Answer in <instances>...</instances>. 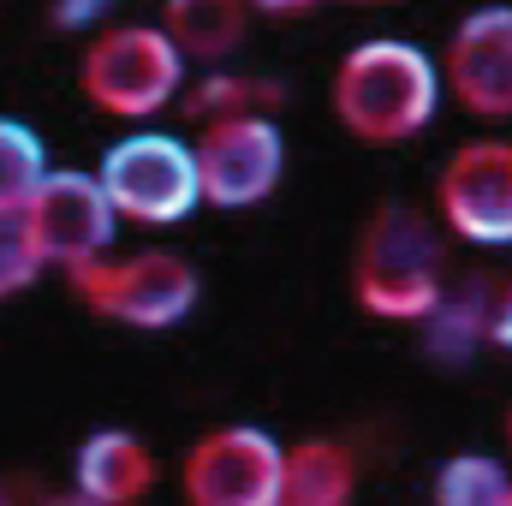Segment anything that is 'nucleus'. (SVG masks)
I'll use <instances>...</instances> for the list:
<instances>
[{
    "label": "nucleus",
    "instance_id": "f257e3e1",
    "mask_svg": "<svg viewBox=\"0 0 512 506\" xmlns=\"http://www.w3.org/2000/svg\"><path fill=\"white\" fill-rule=\"evenodd\" d=\"M441 108V66L399 36L358 42L334 72V114L364 143H405Z\"/></svg>",
    "mask_w": 512,
    "mask_h": 506
},
{
    "label": "nucleus",
    "instance_id": "f03ea898",
    "mask_svg": "<svg viewBox=\"0 0 512 506\" xmlns=\"http://www.w3.org/2000/svg\"><path fill=\"white\" fill-rule=\"evenodd\" d=\"M352 292L382 322H423L447 292L441 286V239H435V227L405 203H382L370 215L364 239H358Z\"/></svg>",
    "mask_w": 512,
    "mask_h": 506
},
{
    "label": "nucleus",
    "instance_id": "7ed1b4c3",
    "mask_svg": "<svg viewBox=\"0 0 512 506\" xmlns=\"http://www.w3.org/2000/svg\"><path fill=\"white\" fill-rule=\"evenodd\" d=\"M78 84L102 114L149 120L179 96L185 54L173 48V36L161 24H114L90 42V54L78 66Z\"/></svg>",
    "mask_w": 512,
    "mask_h": 506
},
{
    "label": "nucleus",
    "instance_id": "20e7f679",
    "mask_svg": "<svg viewBox=\"0 0 512 506\" xmlns=\"http://www.w3.org/2000/svg\"><path fill=\"white\" fill-rule=\"evenodd\" d=\"M114 215H126L137 227H173L203 203V179H197V149L167 137V131H131L120 137L102 167H96Z\"/></svg>",
    "mask_w": 512,
    "mask_h": 506
},
{
    "label": "nucleus",
    "instance_id": "39448f33",
    "mask_svg": "<svg viewBox=\"0 0 512 506\" xmlns=\"http://www.w3.org/2000/svg\"><path fill=\"white\" fill-rule=\"evenodd\" d=\"M84 304L126 328H173L197 304V268L173 251H143L126 262H90L72 274Z\"/></svg>",
    "mask_w": 512,
    "mask_h": 506
},
{
    "label": "nucleus",
    "instance_id": "423d86ee",
    "mask_svg": "<svg viewBox=\"0 0 512 506\" xmlns=\"http://www.w3.org/2000/svg\"><path fill=\"white\" fill-rule=\"evenodd\" d=\"M286 489V447L251 423L215 429L185 453L191 506H274Z\"/></svg>",
    "mask_w": 512,
    "mask_h": 506
},
{
    "label": "nucleus",
    "instance_id": "0eeeda50",
    "mask_svg": "<svg viewBox=\"0 0 512 506\" xmlns=\"http://www.w3.org/2000/svg\"><path fill=\"white\" fill-rule=\"evenodd\" d=\"M30 233H36V245L48 262H60L66 274H78V268H90V262H102L108 245H114V203H108V191H102V179L96 173H78V167H66V173H48L36 191H30Z\"/></svg>",
    "mask_w": 512,
    "mask_h": 506
},
{
    "label": "nucleus",
    "instance_id": "6e6552de",
    "mask_svg": "<svg viewBox=\"0 0 512 506\" xmlns=\"http://www.w3.org/2000/svg\"><path fill=\"white\" fill-rule=\"evenodd\" d=\"M286 167V137L268 114L251 120H215L197 137V179H203V203L215 209H251L280 185Z\"/></svg>",
    "mask_w": 512,
    "mask_h": 506
},
{
    "label": "nucleus",
    "instance_id": "1a4fd4ad",
    "mask_svg": "<svg viewBox=\"0 0 512 506\" xmlns=\"http://www.w3.org/2000/svg\"><path fill=\"white\" fill-rule=\"evenodd\" d=\"M435 197H441L447 227H453L465 245L507 251L512 245V143H495V137L465 143V149L447 161Z\"/></svg>",
    "mask_w": 512,
    "mask_h": 506
},
{
    "label": "nucleus",
    "instance_id": "9d476101",
    "mask_svg": "<svg viewBox=\"0 0 512 506\" xmlns=\"http://www.w3.org/2000/svg\"><path fill=\"white\" fill-rule=\"evenodd\" d=\"M447 90L477 120H512V6H477L453 30Z\"/></svg>",
    "mask_w": 512,
    "mask_h": 506
},
{
    "label": "nucleus",
    "instance_id": "9b49d317",
    "mask_svg": "<svg viewBox=\"0 0 512 506\" xmlns=\"http://www.w3.org/2000/svg\"><path fill=\"white\" fill-rule=\"evenodd\" d=\"M72 483H78V495H90L96 506H137L155 489V453L131 429H96L78 447Z\"/></svg>",
    "mask_w": 512,
    "mask_h": 506
},
{
    "label": "nucleus",
    "instance_id": "f8f14e48",
    "mask_svg": "<svg viewBox=\"0 0 512 506\" xmlns=\"http://www.w3.org/2000/svg\"><path fill=\"white\" fill-rule=\"evenodd\" d=\"M245 24H251L245 0H167V12H161V30L173 36V48L185 60H209V66H221L245 42Z\"/></svg>",
    "mask_w": 512,
    "mask_h": 506
},
{
    "label": "nucleus",
    "instance_id": "ddd939ff",
    "mask_svg": "<svg viewBox=\"0 0 512 506\" xmlns=\"http://www.w3.org/2000/svg\"><path fill=\"white\" fill-rule=\"evenodd\" d=\"M358 489V465L340 441H298L286 447V501L298 506H346Z\"/></svg>",
    "mask_w": 512,
    "mask_h": 506
},
{
    "label": "nucleus",
    "instance_id": "4468645a",
    "mask_svg": "<svg viewBox=\"0 0 512 506\" xmlns=\"http://www.w3.org/2000/svg\"><path fill=\"white\" fill-rule=\"evenodd\" d=\"M483 346V274L441 292V304L423 316V352L435 364H465Z\"/></svg>",
    "mask_w": 512,
    "mask_h": 506
},
{
    "label": "nucleus",
    "instance_id": "2eb2a0df",
    "mask_svg": "<svg viewBox=\"0 0 512 506\" xmlns=\"http://www.w3.org/2000/svg\"><path fill=\"white\" fill-rule=\"evenodd\" d=\"M512 477L489 453H459L435 471V506H507Z\"/></svg>",
    "mask_w": 512,
    "mask_h": 506
},
{
    "label": "nucleus",
    "instance_id": "dca6fc26",
    "mask_svg": "<svg viewBox=\"0 0 512 506\" xmlns=\"http://www.w3.org/2000/svg\"><path fill=\"white\" fill-rule=\"evenodd\" d=\"M274 102H280V84L245 78V72H209V78L191 90V114H197L203 126H215V120H251V114L274 108Z\"/></svg>",
    "mask_w": 512,
    "mask_h": 506
},
{
    "label": "nucleus",
    "instance_id": "f3484780",
    "mask_svg": "<svg viewBox=\"0 0 512 506\" xmlns=\"http://www.w3.org/2000/svg\"><path fill=\"white\" fill-rule=\"evenodd\" d=\"M48 179V149L24 120H0V203H30Z\"/></svg>",
    "mask_w": 512,
    "mask_h": 506
},
{
    "label": "nucleus",
    "instance_id": "a211bd4d",
    "mask_svg": "<svg viewBox=\"0 0 512 506\" xmlns=\"http://www.w3.org/2000/svg\"><path fill=\"white\" fill-rule=\"evenodd\" d=\"M48 268V256L30 233V209L24 203H0V298H12L18 286H30Z\"/></svg>",
    "mask_w": 512,
    "mask_h": 506
},
{
    "label": "nucleus",
    "instance_id": "6ab92c4d",
    "mask_svg": "<svg viewBox=\"0 0 512 506\" xmlns=\"http://www.w3.org/2000/svg\"><path fill=\"white\" fill-rule=\"evenodd\" d=\"M483 340L512 346V280H489L483 274Z\"/></svg>",
    "mask_w": 512,
    "mask_h": 506
},
{
    "label": "nucleus",
    "instance_id": "aec40b11",
    "mask_svg": "<svg viewBox=\"0 0 512 506\" xmlns=\"http://www.w3.org/2000/svg\"><path fill=\"white\" fill-rule=\"evenodd\" d=\"M108 6H114V0H54V24H60V30H84V24H96Z\"/></svg>",
    "mask_w": 512,
    "mask_h": 506
},
{
    "label": "nucleus",
    "instance_id": "412c9836",
    "mask_svg": "<svg viewBox=\"0 0 512 506\" xmlns=\"http://www.w3.org/2000/svg\"><path fill=\"white\" fill-rule=\"evenodd\" d=\"M256 12H274V18H292V12H310L316 0H251Z\"/></svg>",
    "mask_w": 512,
    "mask_h": 506
},
{
    "label": "nucleus",
    "instance_id": "4be33fe9",
    "mask_svg": "<svg viewBox=\"0 0 512 506\" xmlns=\"http://www.w3.org/2000/svg\"><path fill=\"white\" fill-rule=\"evenodd\" d=\"M42 506H96V501H90V495H78V489H72V495H48V501H42Z\"/></svg>",
    "mask_w": 512,
    "mask_h": 506
},
{
    "label": "nucleus",
    "instance_id": "5701e85b",
    "mask_svg": "<svg viewBox=\"0 0 512 506\" xmlns=\"http://www.w3.org/2000/svg\"><path fill=\"white\" fill-rule=\"evenodd\" d=\"M274 506H298V501H286V495H280V501H274Z\"/></svg>",
    "mask_w": 512,
    "mask_h": 506
},
{
    "label": "nucleus",
    "instance_id": "b1692460",
    "mask_svg": "<svg viewBox=\"0 0 512 506\" xmlns=\"http://www.w3.org/2000/svg\"><path fill=\"white\" fill-rule=\"evenodd\" d=\"M507 441H512V417H507Z\"/></svg>",
    "mask_w": 512,
    "mask_h": 506
},
{
    "label": "nucleus",
    "instance_id": "393cba45",
    "mask_svg": "<svg viewBox=\"0 0 512 506\" xmlns=\"http://www.w3.org/2000/svg\"><path fill=\"white\" fill-rule=\"evenodd\" d=\"M507 506H512V495H507Z\"/></svg>",
    "mask_w": 512,
    "mask_h": 506
},
{
    "label": "nucleus",
    "instance_id": "a878e982",
    "mask_svg": "<svg viewBox=\"0 0 512 506\" xmlns=\"http://www.w3.org/2000/svg\"><path fill=\"white\" fill-rule=\"evenodd\" d=\"M0 506H6V501H0Z\"/></svg>",
    "mask_w": 512,
    "mask_h": 506
}]
</instances>
